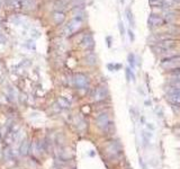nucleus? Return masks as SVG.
I'll return each instance as SVG.
<instances>
[{
    "label": "nucleus",
    "instance_id": "obj_1",
    "mask_svg": "<svg viewBox=\"0 0 180 169\" xmlns=\"http://www.w3.org/2000/svg\"><path fill=\"white\" fill-rule=\"evenodd\" d=\"M161 67L165 70H178L180 71V55H175L171 58L162 60Z\"/></svg>",
    "mask_w": 180,
    "mask_h": 169
},
{
    "label": "nucleus",
    "instance_id": "obj_2",
    "mask_svg": "<svg viewBox=\"0 0 180 169\" xmlns=\"http://www.w3.org/2000/svg\"><path fill=\"white\" fill-rule=\"evenodd\" d=\"M74 84H76V86H77L79 89L88 88V86H89L88 78L86 77L85 74H76V77H74Z\"/></svg>",
    "mask_w": 180,
    "mask_h": 169
},
{
    "label": "nucleus",
    "instance_id": "obj_3",
    "mask_svg": "<svg viewBox=\"0 0 180 169\" xmlns=\"http://www.w3.org/2000/svg\"><path fill=\"white\" fill-rule=\"evenodd\" d=\"M164 23V19L162 18L161 16L157 15V14H152L149 17V25L151 27H157V26H161Z\"/></svg>",
    "mask_w": 180,
    "mask_h": 169
},
{
    "label": "nucleus",
    "instance_id": "obj_4",
    "mask_svg": "<svg viewBox=\"0 0 180 169\" xmlns=\"http://www.w3.org/2000/svg\"><path fill=\"white\" fill-rule=\"evenodd\" d=\"M96 122H97V125L99 126V128H101V129H106L107 126H108V124H109V118H108V115L106 114V113H104V114H100L98 117H97V120H96Z\"/></svg>",
    "mask_w": 180,
    "mask_h": 169
},
{
    "label": "nucleus",
    "instance_id": "obj_5",
    "mask_svg": "<svg viewBox=\"0 0 180 169\" xmlns=\"http://www.w3.org/2000/svg\"><path fill=\"white\" fill-rule=\"evenodd\" d=\"M108 96L106 87H98L95 92V99L96 100H104Z\"/></svg>",
    "mask_w": 180,
    "mask_h": 169
},
{
    "label": "nucleus",
    "instance_id": "obj_6",
    "mask_svg": "<svg viewBox=\"0 0 180 169\" xmlns=\"http://www.w3.org/2000/svg\"><path fill=\"white\" fill-rule=\"evenodd\" d=\"M107 151H108V153L117 156L118 153H121V151H122L121 144L118 143L117 141H116V142H111V143L108 146V148H107Z\"/></svg>",
    "mask_w": 180,
    "mask_h": 169
},
{
    "label": "nucleus",
    "instance_id": "obj_7",
    "mask_svg": "<svg viewBox=\"0 0 180 169\" xmlns=\"http://www.w3.org/2000/svg\"><path fill=\"white\" fill-rule=\"evenodd\" d=\"M80 26H81V20L80 19L76 18L68 25V27H66V32L69 31V33H72V32H74V31H77Z\"/></svg>",
    "mask_w": 180,
    "mask_h": 169
},
{
    "label": "nucleus",
    "instance_id": "obj_8",
    "mask_svg": "<svg viewBox=\"0 0 180 169\" xmlns=\"http://www.w3.org/2000/svg\"><path fill=\"white\" fill-rule=\"evenodd\" d=\"M172 36H171V34H159L158 36L153 37V40L159 43V42H162V41H165V40H171Z\"/></svg>",
    "mask_w": 180,
    "mask_h": 169
},
{
    "label": "nucleus",
    "instance_id": "obj_9",
    "mask_svg": "<svg viewBox=\"0 0 180 169\" xmlns=\"http://www.w3.org/2000/svg\"><path fill=\"white\" fill-rule=\"evenodd\" d=\"M162 18L165 20H168V22H170V20H172V19L176 18V13L175 11H171V10H165L164 11V16L162 17Z\"/></svg>",
    "mask_w": 180,
    "mask_h": 169
},
{
    "label": "nucleus",
    "instance_id": "obj_10",
    "mask_svg": "<svg viewBox=\"0 0 180 169\" xmlns=\"http://www.w3.org/2000/svg\"><path fill=\"white\" fill-rule=\"evenodd\" d=\"M68 4H69V0H58L55 2V8L56 9H62V8H65Z\"/></svg>",
    "mask_w": 180,
    "mask_h": 169
},
{
    "label": "nucleus",
    "instance_id": "obj_11",
    "mask_svg": "<svg viewBox=\"0 0 180 169\" xmlns=\"http://www.w3.org/2000/svg\"><path fill=\"white\" fill-rule=\"evenodd\" d=\"M83 43H85L86 48L87 49H90V48H94V41H92V37L91 36H87L83 40Z\"/></svg>",
    "mask_w": 180,
    "mask_h": 169
},
{
    "label": "nucleus",
    "instance_id": "obj_12",
    "mask_svg": "<svg viewBox=\"0 0 180 169\" xmlns=\"http://www.w3.org/2000/svg\"><path fill=\"white\" fill-rule=\"evenodd\" d=\"M28 147H30V143H28L27 141H24L22 143V146H20V152H22L23 154H26L27 151H28Z\"/></svg>",
    "mask_w": 180,
    "mask_h": 169
},
{
    "label": "nucleus",
    "instance_id": "obj_13",
    "mask_svg": "<svg viewBox=\"0 0 180 169\" xmlns=\"http://www.w3.org/2000/svg\"><path fill=\"white\" fill-rule=\"evenodd\" d=\"M131 77H132V79H134V74L131 72L129 69H126V79H127V80H131Z\"/></svg>",
    "mask_w": 180,
    "mask_h": 169
},
{
    "label": "nucleus",
    "instance_id": "obj_14",
    "mask_svg": "<svg viewBox=\"0 0 180 169\" xmlns=\"http://www.w3.org/2000/svg\"><path fill=\"white\" fill-rule=\"evenodd\" d=\"M129 64H131L132 67H134V55H133V54H129Z\"/></svg>",
    "mask_w": 180,
    "mask_h": 169
},
{
    "label": "nucleus",
    "instance_id": "obj_15",
    "mask_svg": "<svg viewBox=\"0 0 180 169\" xmlns=\"http://www.w3.org/2000/svg\"><path fill=\"white\" fill-rule=\"evenodd\" d=\"M147 128H149V129H151V130H154V126H153V125H151V123H149V124H147Z\"/></svg>",
    "mask_w": 180,
    "mask_h": 169
}]
</instances>
